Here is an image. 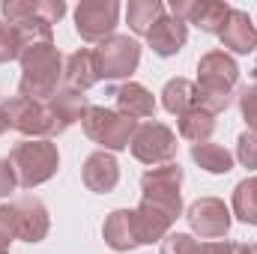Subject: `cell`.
<instances>
[{"instance_id": "cell-6", "label": "cell", "mask_w": 257, "mask_h": 254, "mask_svg": "<svg viewBox=\"0 0 257 254\" xmlns=\"http://www.w3.org/2000/svg\"><path fill=\"white\" fill-rule=\"evenodd\" d=\"M180 183H183V168L180 165H162L153 168L141 177V189H144V203L165 209L168 215H180Z\"/></svg>"}, {"instance_id": "cell-20", "label": "cell", "mask_w": 257, "mask_h": 254, "mask_svg": "<svg viewBox=\"0 0 257 254\" xmlns=\"http://www.w3.org/2000/svg\"><path fill=\"white\" fill-rule=\"evenodd\" d=\"M192 159L203 168V171H209V174H227V171H233V156H230L221 144H212V141L194 144Z\"/></svg>"}, {"instance_id": "cell-3", "label": "cell", "mask_w": 257, "mask_h": 254, "mask_svg": "<svg viewBox=\"0 0 257 254\" xmlns=\"http://www.w3.org/2000/svg\"><path fill=\"white\" fill-rule=\"evenodd\" d=\"M9 165L15 171V180L21 189H33L57 174L60 156L51 141H21L9 153Z\"/></svg>"}, {"instance_id": "cell-22", "label": "cell", "mask_w": 257, "mask_h": 254, "mask_svg": "<svg viewBox=\"0 0 257 254\" xmlns=\"http://www.w3.org/2000/svg\"><path fill=\"white\" fill-rule=\"evenodd\" d=\"M165 15V6L159 0H138V3H128V24L135 33L147 36L153 30V24Z\"/></svg>"}, {"instance_id": "cell-31", "label": "cell", "mask_w": 257, "mask_h": 254, "mask_svg": "<svg viewBox=\"0 0 257 254\" xmlns=\"http://www.w3.org/2000/svg\"><path fill=\"white\" fill-rule=\"evenodd\" d=\"M6 129H9V117H6V108L0 105V135H3Z\"/></svg>"}, {"instance_id": "cell-2", "label": "cell", "mask_w": 257, "mask_h": 254, "mask_svg": "<svg viewBox=\"0 0 257 254\" xmlns=\"http://www.w3.org/2000/svg\"><path fill=\"white\" fill-rule=\"evenodd\" d=\"M21 96L24 99H36V102H48L57 93L60 75H63V57L51 42H36L27 45L21 51Z\"/></svg>"}, {"instance_id": "cell-21", "label": "cell", "mask_w": 257, "mask_h": 254, "mask_svg": "<svg viewBox=\"0 0 257 254\" xmlns=\"http://www.w3.org/2000/svg\"><path fill=\"white\" fill-rule=\"evenodd\" d=\"M215 132V114H209V111H203L200 105L189 111V114H183L180 117V135L186 138V141H192V144H206V138Z\"/></svg>"}, {"instance_id": "cell-25", "label": "cell", "mask_w": 257, "mask_h": 254, "mask_svg": "<svg viewBox=\"0 0 257 254\" xmlns=\"http://www.w3.org/2000/svg\"><path fill=\"white\" fill-rule=\"evenodd\" d=\"M24 51V42H21V36L9 27V24H3L0 21V63H6V60H15L18 54Z\"/></svg>"}, {"instance_id": "cell-27", "label": "cell", "mask_w": 257, "mask_h": 254, "mask_svg": "<svg viewBox=\"0 0 257 254\" xmlns=\"http://www.w3.org/2000/svg\"><path fill=\"white\" fill-rule=\"evenodd\" d=\"M239 162L245 168H254L257 171V132H242L239 135V150H236Z\"/></svg>"}, {"instance_id": "cell-17", "label": "cell", "mask_w": 257, "mask_h": 254, "mask_svg": "<svg viewBox=\"0 0 257 254\" xmlns=\"http://www.w3.org/2000/svg\"><path fill=\"white\" fill-rule=\"evenodd\" d=\"M66 84H69V90H78V93H84V90H90L96 81H102V75H99V66H96V54L90 51V48H81V51H75V54H69L66 57Z\"/></svg>"}, {"instance_id": "cell-10", "label": "cell", "mask_w": 257, "mask_h": 254, "mask_svg": "<svg viewBox=\"0 0 257 254\" xmlns=\"http://www.w3.org/2000/svg\"><path fill=\"white\" fill-rule=\"evenodd\" d=\"M189 224H192L194 233H200V239H218L230 227V212L221 200L203 197V200L189 206Z\"/></svg>"}, {"instance_id": "cell-8", "label": "cell", "mask_w": 257, "mask_h": 254, "mask_svg": "<svg viewBox=\"0 0 257 254\" xmlns=\"http://www.w3.org/2000/svg\"><path fill=\"white\" fill-rule=\"evenodd\" d=\"M96 66H99V75L102 78H126L138 69V60H141V48L135 39L128 36H108L96 51Z\"/></svg>"}, {"instance_id": "cell-9", "label": "cell", "mask_w": 257, "mask_h": 254, "mask_svg": "<svg viewBox=\"0 0 257 254\" xmlns=\"http://www.w3.org/2000/svg\"><path fill=\"white\" fill-rule=\"evenodd\" d=\"M117 15H120V6L114 0H108V3L105 0H99V3H81L78 12H75V21H78L75 27L81 33V39L99 42V39H105L114 30Z\"/></svg>"}, {"instance_id": "cell-18", "label": "cell", "mask_w": 257, "mask_h": 254, "mask_svg": "<svg viewBox=\"0 0 257 254\" xmlns=\"http://www.w3.org/2000/svg\"><path fill=\"white\" fill-rule=\"evenodd\" d=\"M105 242L114 248V251H128V248H138L141 239H138V227H135V212L132 209H117L108 215L105 227Z\"/></svg>"}, {"instance_id": "cell-24", "label": "cell", "mask_w": 257, "mask_h": 254, "mask_svg": "<svg viewBox=\"0 0 257 254\" xmlns=\"http://www.w3.org/2000/svg\"><path fill=\"white\" fill-rule=\"evenodd\" d=\"M162 254H203V242L192 239L189 233H171L162 242Z\"/></svg>"}, {"instance_id": "cell-32", "label": "cell", "mask_w": 257, "mask_h": 254, "mask_svg": "<svg viewBox=\"0 0 257 254\" xmlns=\"http://www.w3.org/2000/svg\"><path fill=\"white\" fill-rule=\"evenodd\" d=\"M248 254H257V245H248Z\"/></svg>"}, {"instance_id": "cell-28", "label": "cell", "mask_w": 257, "mask_h": 254, "mask_svg": "<svg viewBox=\"0 0 257 254\" xmlns=\"http://www.w3.org/2000/svg\"><path fill=\"white\" fill-rule=\"evenodd\" d=\"M12 239H18L12 206H0V254H6V248H9Z\"/></svg>"}, {"instance_id": "cell-12", "label": "cell", "mask_w": 257, "mask_h": 254, "mask_svg": "<svg viewBox=\"0 0 257 254\" xmlns=\"http://www.w3.org/2000/svg\"><path fill=\"white\" fill-rule=\"evenodd\" d=\"M171 9L177 18L192 21L197 27H203L206 33H221L227 24V15H230L227 3H174Z\"/></svg>"}, {"instance_id": "cell-19", "label": "cell", "mask_w": 257, "mask_h": 254, "mask_svg": "<svg viewBox=\"0 0 257 254\" xmlns=\"http://www.w3.org/2000/svg\"><path fill=\"white\" fill-rule=\"evenodd\" d=\"M162 105H165L171 114H177V117L189 114V111L197 108V87H194L192 81H186V78L168 81L165 90H162Z\"/></svg>"}, {"instance_id": "cell-15", "label": "cell", "mask_w": 257, "mask_h": 254, "mask_svg": "<svg viewBox=\"0 0 257 254\" xmlns=\"http://www.w3.org/2000/svg\"><path fill=\"white\" fill-rule=\"evenodd\" d=\"M218 36H221L224 48H230V51H236V54H248V51L257 48L254 24H251V18H248L245 12H239V9H230L227 24H224V30H221Z\"/></svg>"}, {"instance_id": "cell-7", "label": "cell", "mask_w": 257, "mask_h": 254, "mask_svg": "<svg viewBox=\"0 0 257 254\" xmlns=\"http://www.w3.org/2000/svg\"><path fill=\"white\" fill-rule=\"evenodd\" d=\"M132 153H135L138 162L153 165V168L171 165L174 156H177V135L165 123H144V126L135 129Z\"/></svg>"}, {"instance_id": "cell-33", "label": "cell", "mask_w": 257, "mask_h": 254, "mask_svg": "<svg viewBox=\"0 0 257 254\" xmlns=\"http://www.w3.org/2000/svg\"><path fill=\"white\" fill-rule=\"evenodd\" d=\"M254 84H257V63H254Z\"/></svg>"}, {"instance_id": "cell-13", "label": "cell", "mask_w": 257, "mask_h": 254, "mask_svg": "<svg viewBox=\"0 0 257 254\" xmlns=\"http://www.w3.org/2000/svg\"><path fill=\"white\" fill-rule=\"evenodd\" d=\"M186 36H189V30H186V21L183 18H168V15H162L156 24H153V30L147 33V39H150V45H153V51L159 54V57H171V54H177L183 45H186Z\"/></svg>"}, {"instance_id": "cell-26", "label": "cell", "mask_w": 257, "mask_h": 254, "mask_svg": "<svg viewBox=\"0 0 257 254\" xmlns=\"http://www.w3.org/2000/svg\"><path fill=\"white\" fill-rule=\"evenodd\" d=\"M239 108H242V117L248 123V132H257V84L239 90Z\"/></svg>"}, {"instance_id": "cell-1", "label": "cell", "mask_w": 257, "mask_h": 254, "mask_svg": "<svg viewBox=\"0 0 257 254\" xmlns=\"http://www.w3.org/2000/svg\"><path fill=\"white\" fill-rule=\"evenodd\" d=\"M197 105L209 114H221L230 108L233 102V90L239 81V69L236 63L224 54V51H209L200 63H197Z\"/></svg>"}, {"instance_id": "cell-29", "label": "cell", "mask_w": 257, "mask_h": 254, "mask_svg": "<svg viewBox=\"0 0 257 254\" xmlns=\"http://www.w3.org/2000/svg\"><path fill=\"white\" fill-rule=\"evenodd\" d=\"M203 254H248V245H236V242H203Z\"/></svg>"}, {"instance_id": "cell-4", "label": "cell", "mask_w": 257, "mask_h": 254, "mask_svg": "<svg viewBox=\"0 0 257 254\" xmlns=\"http://www.w3.org/2000/svg\"><path fill=\"white\" fill-rule=\"evenodd\" d=\"M81 126L87 132V138L96 141L99 147H105V150H126L128 144H132V138H135L138 123L123 117L120 111L90 105L87 114H84V120H81Z\"/></svg>"}, {"instance_id": "cell-23", "label": "cell", "mask_w": 257, "mask_h": 254, "mask_svg": "<svg viewBox=\"0 0 257 254\" xmlns=\"http://www.w3.org/2000/svg\"><path fill=\"white\" fill-rule=\"evenodd\" d=\"M233 212L239 215V221L257 224V177L242 180L233 191Z\"/></svg>"}, {"instance_id": "cell-11", "label": "cell", "mask_w": 257, "mask_h": 254, "mask_svg": "<svg viewBox=\"0 0 257 254\" xmlns=\"http://www.w3.org/2000/svg\"><path fill=\"white\" fill-rule=\"evenodd\" d=\"M12 206V215H15V230H18V239L24 242H39L45 233H48V212L42 206L39 197H18Z\"/></svg>"}, {"instance_id": "cell-16", "label": "cell", "mask_w": 257, "mask_h": 254, "mask_svg": "<svg viewBox=\"0 0 257 254\" xmlns=\"http://www.w3.org/2000/svg\"><path fill=\"white\" fill-rule=\"evenodd\" d=\"M120 183V165L108 153H93L84 162V186L90 191H111Z\"/></svg>"}, {"instance_id": "cell-14", "label": "cell", "mask_w": 257, "mask_h": 254, "mask_svg": "<svg viewBox=\"0 0 257 254\" xmlns=\"http://www.w3.org/2000/svg\"><path fill=\"white\" fill-rule=\"evenodd\" d=\"M114 99H117V111L123 117H128V120H147V117L156 114V99L141 84H132L128 81L123 87H117L114 90Z\"/></svg>"}, {"instance_id": "cell-5", "label": "cell", "mask_w": 257, "mask_h": 254, "mask_svg": "<svg viewBox=\"0 0 257 254\" xmlns=\"http://www.w3.org/2000/svg\"><path fill=\"white\" fill-rule=\"evenodd\" d=\"M3 108H6V117H9V129H18L21 135H33L36 141H48L51 135L63 132L48 102L15 96V99L3 102Z\"/></svg>"}, {"instance_id": "cell-30", "label": "cell", "mask_w": 257, "mask_h": 254, "mask_svg": "<svg viewBox=\"0 0 257 254\" xmlns=\"http://www.w3.org/2000/svg\"><path fill=\"white\" fill-rule=\"evenodd\" d=\"M15 186H18V180H15V171H12L9 159H0V197L15 191Z\"/></svg>"}]
</instances>
